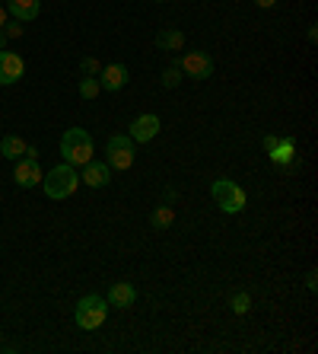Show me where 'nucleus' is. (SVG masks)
Masks as SVG:
<instances>
[{
  "label": "nucleus",
  "mask_w": 318,
  "mask_h": 354,
  "mask_svg": "<svg viewBox=\"0 0 318 354\" xmlns=\"http://www.w3.org/2000/svg\"><path fill=\"white\" fill-rule=\"evenodd\" d=\"M41 185H45V195H48L51 201H64V198H70L77 189H80L83 182H80V173H77V166L61 163V166H54L51 173H45Z\"/></svg>",
  "instance_id": "obj_1"
},
{
  "label": "nucleus",
  "mask_w": 318,
  "mask_h": 354,
  "mask_svg": "<svg viewBox=\"0 0 318 354\" xmlns=\"http://www.w3.org/2000/svg\"><path fill=\"white\" fill-rule=\"evenodd\" d=\"M61 157L70 166H86L92 160V134L86 128H67L61 138Z\"/></svg>",
  "instance_id": "obj_2"
},
{
  "label": "nucleus",
  "mask_w": 318,
  "mask_h": 354,
  "mask_svg": "<svg viewBox=\"0 0 318 354\" xmlns=\"http://www.w3.org/2000/svg\"><path fill=\"white\" fill-rule=\"evenodd\" d=\"M74 319H77V326H80V329L96 332L99 326L108 319V300H106V297H99V294L80 297V300H77V306H74Z\"/></svg>",
  "instance_id": "obj_3"
},
{
  "label": "nucleus",
  "mask_w": 318,
  "mask_h": 354,
  "mask_svg": "<svg viewBox=\"0 0 318 354\" xmlns=\"http://www.w3.org/2000/svg\"><path fill=\"white\" fill-rule=\"evenodd\" d=\"M210 195H213V201H217V207H220L223 214H239V211H245V205H248L245 189L232 179H217L210 185Z\"/></svg>",
  "instance_id": "obj_4"
},
{
  "label": "nucleus",
  "mask_w": 318,
  "mask_h": 354,
  "mask_svg": "<svg viewBox=\"0 0 318 354\" xmlns=\"http://www.w3.org/2000/svg\"><path fill=\"white\" fill-rule=\"evenodd\" d=\"M106 153H108V166L112 169H131L134 166V140L131 134H112L106 140Z\"/></svg>",
  "instance_id": "obj_5"
},
{
  "label": "nucleus",
  "mask_w": 318,
  "mask_h": 354,
  "mask_svg": "<svg viewBox=\"0 0 318 354\" xmlns=\"http://www.w3.org/2000/svg\"><path fill=\"white\" fill-rule=\"evenodd\" d=\"M179 67H181V74L195 77V80H207L213 74V58L207 51H188L185 58L179 61Z\"/></svg>",
  "instance_id": "obj_6"
},
{
  "label": "nucleus",
  "mask_w": 318,
  "mask_h": 354,
  "mask_svg": "<svg viewBox=\"0 0 318 354\" xmlns=\"http://www.w3.org/2000/svg\"><path fill=\"white\" fill-rule=\"evenodd\" d=\"M13 179H17V185H19V189H35V185H41V179H45V173H41L39 160L19 157V160H17V169H13Z\"/></svg>",
  "instance_id": "obj_7"
},
{
  "label": "nucleus",
  "mask_w": 318,
  "mask_h": 354,
  "mask_svg": "<svg viewBox=\"0 0 318 354\" xmlns=\"http://www.w3.org/2000/svg\"><path fill=\"white\" fill-rule=\"evenodd\" d=\"M26 74V64L17 51H0V86H13Z\"/></svg>",
  "instance_id": "obj_8"
},
{
  "label": "nucleus",
  "mask_w": 318,
  "mask_h": 354,
  "mask_svg": "<svg viewBox=\"0 0 318 354\" xmlns=\"http://www.w3.org/2000/svg\"><path fill=\"white\" fill-rule=\"evenodd\" d=\"M159 128H163V122H159V115H153V112H147V115H137L131 122V140L134 144H147V140H153L156 134H159Z\"/></svg>",
  "instance_id": "obj_9"
},
{
  "label": "nucleus",
  "mask_w": 318,
  "mask_h": 354,
  "mask_svg": "<svg viewBox=\"0 0 318 354\" xmlns=\"http://www.w3.org/2000/svg\"><path fill=\"white\" fill-rule=\"evenodd\" d=\"M128 80H131V74H128L124 64H108L99 71V86L108 93H118L121 86H128Z\"/></svg>",
  "instance_id": "obj_10"
},
{
  "label": "nucleus",
  "mask_w": 318,
  "mask_h": 354,
  "mask_svg": "<svg viewBox=\"0 0 318 354\" xmlns=\"http://www.w3.org/2000/svg\"><path fill=\"white\" fill-rule=\"evenodd\" d=\"M108 306H118V310H128V306H134V300H137V288H134L131 281H115L112 288H108Z\"/></svg>",
  "instance_id": "obj_11"
},
{
  "label": "nucleus",
  "mask_w": 318,
  "mask_h": 354,
  "mask_svg": "<svg viewBox=\"0 0 318 354\" xmlns=\"http://www.w3.org/2000/svg\"><path fill=\"white\" fill-rule=\"evenodd\" d=\"M83 185H90V189H106L108 182H112V166L108 163H86L83 166V176H80Z\"/></svg>",
  "instance_id": "obj_12"
},
{
  "label": "nucleus",
  "mask_w": 318,
  "mask_h": 354,
  "mask_svg": "<svg viewBox=\"0 0 318 354\" xmlns=\"http://www.w3.org/2000/svg\"><path fill=\"white\" fill-rule=\"evenodd\" d=\"M41 10V0H7V13L17 23H32Z\"/></svg>",
  "instance_id": "obj_13"
},
{
  "label": "nucleus",
  "mask_w": 318,
  "mask_h": 354,
  "mask_svg": "<svg viewBox=\"0 0 318 354\" xmlns=\"http://www.w3.org/2000/svg\"><path fill=\"white\" fill-rule=\"evenodd\" d=\"M270 163L274 166H293L296 160V140L293 138H277V144H274V150L268 153Z\"/></svg>",
  "instance_id": "obj_14"
},
{
  "label": "nucleus",
  "mask_w": 318,
  "mask_h": 354,
  "mask_svg": "<svg viewBox=\"0 0 318 354\" xmlns=\"http://www.w3.org/2000/svg\"><path fill=\"white\" fill-rule=\"evenodd\" d=\"M156 48L159 51H181L185 48V32H179V29H159Z\"/></svg>",
  "instance_id": "obj_15"
},
{
  "label": "nucleus",
  "mask_w": 318,
  "mask_h": 354,
  "mask_svg": "<svg viewBox=\"0 0 318 354\" xmlns=\"http://www.w3.org/2000/svg\"><path fill=\"white\" fill-rule=\"evenodd\" d=\"M26 147H29V144H26L23 138H17V134H7V138L0 140V153H3L7 160H13V163L26 153Z\"/></svg>",
  "instance_id": "obj_16"
},
{
  "label": "nucleus",
  "mask_w": 318,
  "mask_h": 354,
  "mask_svg": "<svg viewBox=\"0 0 318 354\" xmlns=\"http://www.w3.org/2000/svg\"><path fill=\"white\" fill-rule=\"evenodd\" d=\"M172 221H175V211H172V205H159L153 211V217H150L153 230H166V227H172Z\"/></svg>",
  "instance_id": "obj_17"
},
{
  "label": "nucleus",
  "mask_w": 318,
  "mask_h": 354,
  "mask_svg": "<svg viewBox=\"0 0 318 354\" xmlns=\"http://www.w3.org/2000/svg\"><path fill=\"white\" fill-rule=\"evenodd\" d=\"M229 306H232V313L236 316L248 313V310H252V297H248V290H236V294L229 297Z\"/></svg>",
  "instance_id": "obj_18"
},
{
  "label": "nucleus",
  "mask_w": 318,
  "mask_h": 354,
  "mask_svg": "<svg viewBox=\"0 0 318 354\" xmlns=\"http://www.w3.org/2000/svg\"><path fill=\"white\" fill-rule=\"evenodd\" d=\"M179 83H181V67H179V61H172V64L163 71V86L172 90V86H179Z\"/></svg>",
  "instance_id": "obj_19"
},
{
  "label": "nucleus",
  "mask_w": 318,
  "mask_h": 354,
  "mask_svg": "<svg viewBox=\"0 0 318 354\" xmlns=\"http://www.w3.org/2000/svg\"><path fill=\"white\" fill-rule=\"evenodd\" d=\"M99 90H102V86H99V77H83L80 80V96L83 99H96Z\"/></svg>",
  "instance_id": "obj_20"
},
{
  "label": "nucleus",
  "mask_w": 318,
  "mask_h": 354,
  "mask_svg": "<svg viewBox=\"0 0 318 354\" xmlns=\"http://www.w3.org/2000/svg\"><path fill=\"white\" fill-rule=\"evenodd\" d=\"M83 74H86V77H99V71H102V64H99V61L96 58H83Z\"/></svg>",
  "instance_id": "obj_21"
},
{
  "label": "nucleus",
  "mask_w": 318,
  "mask_h": 354,
  "mask_svg": "<svg viewBox=\"0 0 318 354\" xmlns=\"http://www.w3.org/2000/svg\"><path fill=\"white\" fill-rule=\"evenodd\" d=\"M3 32H7V39H19V35H23V26H19V23H7V26H3Z\"/></svg>",
  "instance_id": "obj_22"
},
{
  "label": "nucleus",
  "mask_w": 318,
  "mask_h": 354,
  "mask_svg": "<svg viewBox=\"0 0 318 354\" xmlns=\"http://www.w3.org/2000/svg\"><path fill=\"white\" fill-rule=\"evenodd\" d=\"M274 144H277V134H268V138H264V150L270 153V150H274Z\"/></svg>",
  "instance_id": "obj_23"
},
{
  "label": "nucleus",
  "mask_w": 318,
  "mask_h": 354,
  "mask_svg": "<svg viewBox=\"0 0 318 354\" xmlns=\"http://www.w3.org/2000/svg\"><path fill=\"white\" fill-rule=\"evenodd\" d=\"M255 3H258V7H261V10H270V7H274V3H277V0H255Z\"/></svg>",
  "instance_id": "obj_24"
},
{
  "label": "nucleus",
  "mask_w": 318,
  "mask_h": 354,
  "mask_svg": "<svg viewBox=\"0 0 318 354\" xmlns=\"http://www.w3.org/2000/svg\"><path fill=\"white\" fill-rule=\"evenodd\" d=\"M3 26H7V10L0 7V29H3Z\"/></svg>",
  "instance_id": "obj_25"
},
{
  "label": "nucleus",
  "mask_w": 318,
  "mask_h": 354,
  "mask_svg": "<svg viewBox=\"0 0 318 354\" xmlns=\"http://www.w3.org/2000/svg\"><path fill=\"white\" fill-rule=\"evenodd\" d=\"M3 45H7V32H3V29H0V48H3Z\"/></svg>",
  "instance_id": "obj_26"
},
{
  "label": "nucleus",
  "mask_w": 318,
  "mask_h": 354,
  "mask_svg": "<svg viewBox=\"0 0 318 354\" xmlns=\"http://www.w3.org/2000/svg\"><path fill=\"white\" fill-rule=\"evenodd\" d=\"M156 3H166V0H156Z\"/></svg>",
  "instance_id": "obj_27"
}]
</instances>
